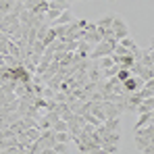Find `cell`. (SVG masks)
<instances>
[{
	"instance_id": "cell-2",
	"label": "cell",
	"mask_w": 154,
	"mask_h": 154,
	"mask_svg": "<svg viewBox=\"0 0 154 154\" xmlns=\"http://www.w3.org/2000/svg\"><path fill=\"white\" fill-rule=\"evenodd\" d=\"M110 29H112V33H115L117 42H119L121 38L129 35V25H127V21H125L121 15H117V13H115V17H112V25H110Z\"/></svg>"
},
{
	"instance_id": "cell-8",
	"label": "cell",
	"mask_w": 154,
	"mask_h": 154,
	"mask_svg": "<svg viewBox=\"0 0 154 154\" xmlns=\"http://www.w3.org/2000/svg\"><path fill=\"white\" fill-rule=\"evenodd\" d=\"M71 150V146H69V142H54V146L50 148L52 154H65Z\"/></svg>"
},
{
	"instance_id": "cell-7",
	"label": "cell",
	"mask_w": 154,
	"mask_h": 154,
	"mask_svg": "<svg viewBox=\"0 0 154 154\" xmlns=\"http://www.w3.org/2000/svg\"><path fill=\"white\" fill-rule=\"evenodd\" d=\"M119 44H121L123 48H127L131 54H135V52L140 50V48H137V44H135V40L131 38V33H129V35H125V38H121V40H119Z\"/></svg>"
},
{
	"instance_id": "cell-6",
	"label": "cell",
	"mask_w": 154,
	"mask_h": 154,
	"mask_svg": "<svg viewBox=\"0 0 154 154\" xmlns=\"http://www.w3.org/2000/svg\"><path fill=\"white\" fill-rule=\"evenodd\" d=\"M102 144H119L121 142V131H104L100 135Z\"/></svg>"
},
{
	"instance_id": "cell-1",
	"label": "cell",
	"mask_w": 154,
	"mask_h": 154,
	"mask_svg": "<svg viewBox=\"0 0 154 154\" xmlns=\"http://www.w3.org/2000/svg\"><path fill=\"white\" fill-rule=\"evenodd\" d=\"M133 140H135V148L142 154H152L154 152V125L133 129Z\"/></svg>"
},
{
	"instance_id": "cell-9",
	"label": "cell",
	"mask_w": 154,
	"mask_h": 154,
	"mask_svg": "<svg viewBox=\"0 0 154 154\" xmlns=\"http://www.w3.org/2000/svg\"><path fill=\"white\" fill-rule=\"evenodd\" d=\"M152 112H154V110H150V112H142V115H140V121L135 123V127H133V129L150 125V123H152V119H154V117H152Z\"/></svg>"
},
{
	"instance_id": "cell-10",
	"label": "cell",
	"mask_w": 154,
	"mask_h": 154,
	"mask_svg": "<svg viewBox=\"0 0 154 154\" xmlns=\"http://www.w3.org/2000/svg\"><path fill=\"white\" fill-rule=\"evenodd\" d=\"M13 6H15V0H0V13L2 15L13 13Z\"/></svg>"
},
{
	"instance_id": "cell-3",
	"label": "cell",
	"mask_w": 154,
	"mask_h": 154,
	"mask_svg": "<svg viewBox=\"0 0 154 154\" xmlns=\"http://www.w3.org/2000/svg\"><path fill=\"white\" fill-rule=\"evenodd\" d=\"M100 106H102L106 119H112V117H121V115H123V110H121V108H119L115 102H110V100H102V102H100Z\"/></svg>"
},
{
	"instance_id": "cell-16",
	"label": "cell",
	"mask_w": 154,
	"mask_h": 154,
	"mask_svg": "<svg viewBox=\"0 0 154 154\" xmlns=\"http://www.w3.org/2000/svg\"><path fill=\"white\" fill-rule=\"evenodd\" d=\"M0 35H2V29H0Z\"/></svg>"
},
{
	"instance_id": "cell-11",
	"label": "cell",
	"mask_w": 154,
	"mask_h": 154,
	"mask_svg": "<svg viewBox=\"0 0 154 154\" xmlns=\"http://www.w3.org/2000/svg\"><path fill=\"white\" fill-rule=\"evenodd\" d=\"M31 17H33V13H31V11H27V8H23V11L19 13V23H21V25H29Z\"/></svg>"
},
{
	"instance_id": "cell-15",
	"label": "cell",
	"mask_w": 154,
	"mask_h": 154,
	"mask_svg": "<svg viewBox=\"0 0 154 154\" xmlns=\"http://www.w3.org/2000/svg\"><path fill=\"white\" fill-rule=\"evenodd\" d=\"M140 77H142L144 81H146V79H154V69H152V67H142Z\"/></svg>"
},
{
	"instance_id": "cell-12",
	"label": "cell",
	"mask_w": 154,
	"mask_h": 154,
	"mask_svg": "<svg viewBox=\"0 0 154 154\" xmlns=\"http://www.w3.org/2000/svg\"><path fill=\"white\" fill-rule=\"evenodd\" d=\"M100 152H106V154H117V152H121V146H119V144H102Z\"/></svg>"
},
{
	"instance_id": "cell-13",
	"label": "cell",
	"mask_w": 154,
	"mask_h": 154,
	"mask_svg": "<svg viewBox=\"0 0 154 154\" xmlns=\"http://www.w3.org/2000/svg\"><path fill=\"white\" fill-rule=\"evenodd\" d=\"M54 40H56V33H54V27H48V31H46V35H44V40H42V42H44V46H48V44H52V42H54Z\"/></svg>"
},
{
	"instance_id": "cell-4",
	"label": "cell",
	"mask_w": 154,
	"mask_h": 154,
	"mask_svg": "<svg viewBox=\"0 0 154 154\" xmlns=\"http://www.w3.org/2000/svg\"><path fill=\"white\" fill-rule=\"evenodd\" d=\"M75 19H77V17L73 15V11H71V8H65V11L52 21L50 25H67V23H71V21H75Z\"/></svg>"
},
{
	"instance_id": "cell-5",
	"label": "cell",
	"mask_w": 154,
	"mask_h": 154,
	"mask_svg": "<svg viewBox=\"0 0 154 154\" xmlns=\"http://www.w3.org/2000/svg\"><path fill=\"white\" fill-rule=\"evenodd\" d=\"M112 17H115V13H106L104 17H100L98 21H96V29L102 33L104 29H110V25H112Z\"/></svg>"
},
{
	"instance_id": "cell-14",
	"label": "cell",
	"mask_w": 154,
	"mask_h": 154,
	"mask_svg": "<svg viewBox=\"0 0 154 154\" xmlns=\"http://www.w3.org/2000/svg\"><path fill=\"white\" fill-rule=\"evenodd\" d=\"M54 140L56 142H71V133L69 131H54Z\"/></svg>"
}]
</instances>
